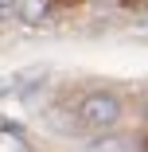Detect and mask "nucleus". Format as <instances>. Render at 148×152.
Returning a JSON list of instances; mask_svg holds the SVG:
<instances>
[{
	"instance_id": "obj_1",
	"label": "nucleus",
	"mask_w": 148,
	"mask_h": 152,
	"mask_svg": "<svg viewBox=\"0 0 148 152\" xmlns=\"http://www.w3.org/2000/svg\"><path fill=\"white\" fill-rule=\"evenodd\" d=\"M78 121L94 133H105L121 121V98L113 90H90L82 102H78Z\"/></svg>"
},
{
	"instance_id": "obj_2",
	"label": "nucleus",
	"mask_w": 148,
	"mask_h": 152,
	"mask_svg": "<svg viewBox=\"0 0 148 152\" xmlns=\"http://www.w3.org/2000/svg\"><path fill=\"white\" fill-rule=\"evenodd\" d=\"M47 12H51L47 0H16V16H20L23 23H43Z\"/></svg>"
},
{
	"instance_id": "obj_3",
	"label": "nucleus",
	"mask_w": 148,
	"mask_h": 152,
	"mask_svg": "<svg viewBox=\"0 0 148 152\" xmlns=\"http://www.w3.org/2000/svg\"><path fill=\"white\" fill-rule=\"evenodd\" d=\"M0 152H31V144L20 137V129H0Z\"/></svg>"
},
{
	"instance_id": "obj_4",
	"label": "nucleus",
	"mask_w": 148,
	"mask_h": 152,
	"mask_svg": "<svg viewBox=\"0 0 148 152\" xmlns=\"http://www.w3.org/2000/svg\"><path fill=\"white\" fill-rule=\"evenodd\" d=\"M8 16H16V0H0V20H8Z\"/></svg>"
},
{
	"instance_id": "obj_5",
	"label": "nucleus",
	"mask_w": 148,
	"mask_h": 152,
	"mask_svg": "<svg viewBox=\"0 0 148 152\" xmlns=\"http://www.w3.org/2000/svg\"><path fill=\"white\" fill-rule=\"evenodd\" d=\"M12 90V78H0V94H8Z\"/></svg>"
}]
</instances>
